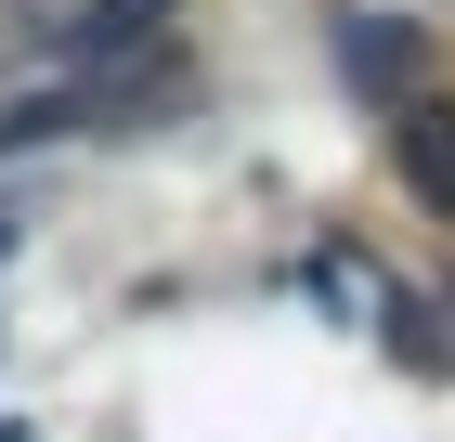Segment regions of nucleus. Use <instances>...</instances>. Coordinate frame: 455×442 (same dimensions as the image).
<instances>
[{"label": "nucleus", "mask_w": 455, "mask_h": 442, "mask_svg": "<svg viewBox=\"0 0 455 442\" xmlns=\"http://www.w3.org/2000/svg\"><path fill=\"white\" fill-rule=\"evenodd\" d=\"M339 78L364 104H417V27L403 13H339Z\"/></svg>", "instance_id": "f257e3e1"}, {"label": "nucleus", "mask_w": 455, "mask_h": 442, "mask_svg": "<svg viewBox=\"0 0 455 442\" xmlns=\"http://www.w3.org/2000/svg\"><path fill=\"white\" fill-rule=\"evenodd\" d=\"M156 27H170V0H92L66 27V52H131V39H156Z\"/></svg>", "instance_id": "7ed1b4c3"}, {"label": "nucleus", "mask_w": 455, "mask_h": 442, "mask_svg": "<svg viewBox=\"0 0 455 442\" xmlns=\"http://www.w3.org/2000/svg\"><path fill=\"white\" fill-rule=\"evenodd\" d=\"M78 117H92V92H27V104H0V157H27V143H66Z\"/></svg>", "instance_id": "20e7f679"}, {"label": "nucleus", "mask_w": 455, "mask_h": 442, "mask_svg": "<svg viewBox=\"0 0 455 442\" xmlns=\"http://www.w3.org/2000/svg\"><path fill=\"white\" fill-rule=\"evenodd\" d=\"M390 117H403V182L455 221V117H443V104H390Z\"/></svg>", "instance_id": "f03ea898"}]
</instances>
